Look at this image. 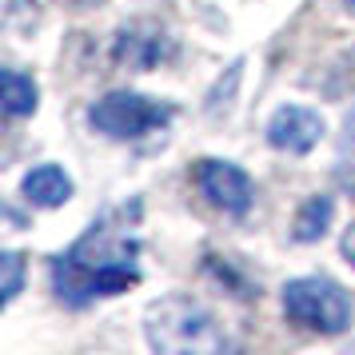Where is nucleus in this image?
Segmentation results:
<instances>
[{"label":"nucleus","instance_id":"nucleus-10","mask_svg":"<svg viewBox=\"0 0 355 355\" xmlns=\"http://www.w3.org/2000/svg\"><path fill=\"white\" fill-rule=\"evenodd\" d=\"M0 88H4V112L8 116H33L36 112V84H33V76H24V72H17V68H4Z\"/></svg>","mask_w":355,"mask_h":355},{"label":"nucleus","instance_id":"nucleus-9","mask_svg":"<svg viewBox=\"0 0 355 355\" xmlns=\"http://www.w3.org/2000/svg\"><path fill=\"white\" fill-rule=\"evenodd\" d=\"M331 216H336V200L331 196H311L304 208L295 211V240L300 243L320 240L323 232L331 227Z\"/></svg>","mask_w":355,"mask_h":355},{"label":"nucleus","instance_id":"nucleus-7","mask_svg":"<svg viewBox=\"0 0 355 355\" xmlns=\"http://www.w3.org/2000/svg\"><path fill=\"white\" fill-rule=\"evenodd\" d=\"M168 52H172V44H168L164 28L148 24V20H140V24H128V28H120L112 56L120 60V64L136 68V72H148V68L160 64Z\"/></svg>","mask_w":355,"mask_h":355},{"label":"nucleus","instance_id":"nucleus-6","mask_svg":"<svg viewBox=\"0 0 355 355\" xmlns=\"http://www.w3.org/2000/svg\"><path fill=\"white\" fill-rule=\"evenodd\" d=\"M323 136V116L304 108V104H284L275 108V116L268 120V144L291 156H304L320 144Z\"/></svg>","mask_w":355,"mask_h":355},{"label":"nucleus","instance_id":"nucleus-13","mask_svg":"<svg viewBox=\"0 0 355 355\" xmlns=\"http://www.w3.org/2000/svg\"><path fill=\"white\" fill-rule=\"evenodd\" d=\"M339 184H343V188H352V192H355V172H352V168H339Z\"/></svg>","mask_w":355,"mask_h":355},{"label":"nucleus","instance_id":"nucleus-5","mask_svg":"<svg viewBox=\"0 0 355 355\" xmlns=\"http://www.w3.org/2000/svg\"><path fill=\"white\" fill-rule=\"evenodd\" d=\"M196 184L208 196V204H216L227 216H243L252 208V180L243 176L236 164L227 160H200L196 168Z\"/></svg>","mask_w":355,"mask_h":355},{"label":"nucleus","instance_id":"nucleus-3","mask_svg":"<svg viewBox=\"0 0 355 355\" xmlns=\"http://www.w3.org/2000/svg\"><path fill=\"white\" fill-rule=\"evenodd\" d=\"M284 315H288L291 323L307 327V331L339 336V331L352 323L355 304L336 279L304 275V279H291L288 288H284Z\"/></svg>","mask_w":355,"mask_h":355},{"label":"nucleus","instance_id":"nucleus-14","mask_svg":"<svg viewBox=\"0 0 355 355\" xmlns=\"http://www.w3.org/2000/svg\"><path fill=\"white\" fill-rule=\"evenodd\" d=\"M347 140H352V144H355V112L347 116Z\"/></svg>","mask_w":355,"mask_h":355},{"label":"nucleus","instance_id":"nucleus-12","mask_svg":"<svg viewBox=\"0 0 355 355\" xmlns=\"http://www.w3.org/2000/svg\"><path fill=\"white\" fill-rule=\"evenodd\" d=\"M339 248H343V256H347V263L355 268V224L343 232V240H339Z\"/></svg>","mask_w":355,"mask_h":355},{"label":"nucleus","instance_id":"nucleus-11","mask_svg":"<svg viewBox=\"0 0 355 355\" xmlns=\"http://www.w3.org/2000/svg\"><path fill=\"white\" fill-rule=\"evenodd\" d=\"M0 304H12L20 295V284H24V259L17 256V252H4L0 256Z\"/></svg>","mask_w":355,"mask_h":355},{"label":"nucleus","instance_id":"nucleus-4","mask_svg":"<svg viewBox=\"0 0 355 355\" xmlns=\"http://www.w3.org/2000/svg\"><path fill=\"white\" fill-rule=\"evenodd\" d=\"M92 128L112 136V140H140L148 132L164 128L172 120V108L160 104V100H148L140 92H108L92 104Z\"/></svg>","mask_w":355,"mask_h":355},{"label":"nucleus","instance_id":"nucleus-2","mask_svg":"<svg viewBox=\"0 0 355 355\" xmlns=\"http://www.w3.org/2000/svg\"><path fill=\"white\" fill-rule=\"evenodd\" d=\"M144 331H148V343L164 355H211L227 347L216 315L204 304L188 300V295L156 300L144 315Z\"/></svg>","mask_w":355,"mask_h":355},{"label":"nucleus","instance_id":"nucleus-1","mask_svg":"<svg viewBox=\"0 0 355 355\" xmlns=\"http://www.w3.org/2000/svg\"><path fill=\"white\" fill-rule=\"evenodd\" d=\"M136 252H140V243L132 240L124 227H112V224L92 227L88 236H80L64 256L52 263L56 295L68 307H84L96 295L128 291L140 279Z\"/></svg>","mask_w":355,"mask_h":355},{"label":"nucleus","instance_id":"nucleus-8","mask_svg":"<svg viewBox=\"0 0 355 355\" xmlns=\"http://www.w3.org/2000/svg\"><path fill=\"white\" fill-rule=\"evenodd\" d=\"M24 196H28V204H36V208H60V204H68V196H72V180L56 164H40V168H33L24 176Z\"/></svg>","mask_w":355,"mask_h":355},{"label":"nucleus","instance_id":"nucleus-15","mask_svg":"<svg viewBox=\"0 0 355 355\" xmlns=\"http://www.w3.org/2000/svg\"><path fill=\"white\" fill-rule=\"evenodd\" d=\"M347 8H352V12H355V0H347Z\"/></svg>","mask_w":355,"mask_h":355}]
</instances>
